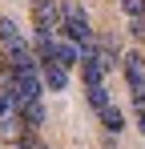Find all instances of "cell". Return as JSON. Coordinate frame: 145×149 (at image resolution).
I'll use <instances>...</instances> for the list:
<instances>
[{
	"instance_id": "277c9868",
	"label": "cell",
	"mask_w": 145,
	"mask_h": 149,
	"mask_svg": "<svg viewBox=\"0 0 145 149\" xmlns=\"http://www.w3.org/2000/svg\"><path fill=\"white\" fill-rule=\"evenodd\" d=\"M40 85H48V89H65V85H69V73H65L56 61H45V65H40Z\"/></svg>"
},
{
	"instance_id": "7a4b0ae2",
	"label": "cell",
	"mask_w": 145,
	"mask_h": 149,
	"mask_svg": "<svg viewBox=\"0 0 145 149\" xmlns=\"http://www.w3.org/2000/svg\"><path fill=\"white\" fill-rule=\"evenodd\" d=\"M121 65H125V81L133 89V105L145 109V56L141 52H129V56H121Z\"/></svg>"
},
{
	"instance_id": "9a60e30c",
	"label": "cell",
	"mask_w": 145,
	"mask_h": 149,
	"mask_svg": "<svg viewBox=\"0 0 145 149\" xmlns=\"http://www.w3.org/2000/svg\"><path fill=\"white\" fill-rule=\"evenodd\" d=\"M137 129L145 133V109H137Z\"/></svg>"
},
{
	"instance_id": "9c48e42d",
	"label": "cell",
	"mask_w": 145,
	"mask_h": 149,
	"mask_svg": "<svg viewBox=\"0 0 145 149\" xmlns=\"http://www.w3.org/2000/svg\"><path fill=\"white\" fill-rule=\"evenodd\" d=\"M101 125H105L109 133H121V129H125V117H121V109H113V105H109V109L101 113Z\"/></svg>"
},
{
	"instance_id": "8fae6325",
	"label": "cell",
	"mask_w": 145,
	"mask_h": 149,
	"mask_svg": "<svg viewBox=\"0 0 145 149\" xmlns=\"http://www.w3.org/2000/svg\"><path fill=\"white\" fill-rule=\"evenodd\" d=\"M89 105H93L97 113L109 109V93H105V85H93V89H89Z\"/></svg>"
},
{
	"instance_id": "7c38bea8",
	"label": "cell",
	"mask_w": 145,
	"mask_h": 149,
	"mask_svg": "<svg viewBox=\"0 0 145 149\" xmlns=\"http://www.w3.org/2000/svg\"><path fill=\"white\" fill-rule=\"evenodd\" d=\"M121 8H125L133 20H141V16H145V0H121Z\"/></svg>"
},
{
	"instance_id": "5b68a950",
	"label": "cell",
	"mask_w": 145,
	"mask_h": 149,
	"mask_svg": "<svg viewBox=\"0 0 145 149\" xmlns=\"http://www.w3.org/2000/svg\"><path fill=\"white\" fill-rule=\"evenodd\" d=\"M16 117H20V125H24V129H36V125L45 121V105H40V101H32V105H20V109H16Z\"/></svg>"
},
{
	"instance_id": "2e32d148",
	"label": "cell",
	"mask_w": 145,
	"mask_h": 149,
	"mask_svg": "<svg viewBox=\"0 0 145 149\" xmlns=\"http://www.w3.org/2000/svg\"><path fill=\"white\" fill-rule=\"evenodd\" d=\"M12 149H32V141H20V145H12Z\"/></svg>"
},
{
	"instance_id": "30bf717a",
	"label": "cell",
	"mask_w": 145,
	"mask_h": 149,
	"mask_svg": "<svg viewBox=\"0 0 145 149\" xmlns=\"http://www.w3.org/2000/svg\"><path fill=\"white\" fill-rule=\"evenodd\" d=\"M0 133H4V141H16V145H20V133H24L20 117H4V125H0Z\"/></svg>"
},
{
	"instance_id": "ac0fdd59",
	"label": "cell",
	"mask_w": 145,
	"mask_h": 149,
	"mask_svg": "<svg viewBox=\"0 0 145 149\" xmlns=\"http://www.w3.org/2000/svg\"><path fill=\"white\" fill-rule=\"evenodd\" d=\"M32 4H36V0H32Z\"/></svg>"
},
{
	"instance_id": "ba28073f",
	"label": "cell",
	"mask_w": 145,
	"mask_h": 149,
	"mask_svg": "<svg viewBox=\"0 0 145 149\" xmlns=\"http://www.w3.org/2000/svg\"><path fill=\"white\" fill-rule=\"evenodd\" d=\"M81 77H85V81H89V89H93V85H101V77H105V69L97 65L93 56H85V61H81Z\"/></svg>"
},
{
	"instance_id": "6da1fadb",
	"label": "cell",
	"mask_w": 145,
	"mask_h": 149,
	"mask_svg": "<svg viewBox=\"0 0 145 149\" xmlns=\"http://www.w3.org/2000/svg\"><path fill=\"white\" fill-rule=\"evenodd\" d=\"M61 28H65L69 45H77V49H89V45H93V28H89L85 12H81L77 4H65V8H61Z\"/></svg>"
},
{
	"instance_id": "52a82bcc",
	"label": "cell",
	"mask_w": 145,
	"mask_h": 149,
	"mask_svg": "<svg viewBox=\"0 0 145 149\" xmlns=\"http://www.w3.org/2000/svg\"><path fill=\"white\" fill-rule=\"evenodd\" d=\"M0 45H4V49L20 45V32H16V20H8V16H0Z\"/></svg>"
},
{
	"instance_id": "3957f363",
	"label": "cell",
	"mask_w": 145,
	"mask_h": 149,
	"mask_svg": "<svg viewBox=\"0 0 145 149\" xmlns=\"http://www.w3.org/2000/svg\"><path fill=\"white\" fill-rule=\"evenodd\" d=\"M32 24H36V32H48V36H52V28L61 24V4L36 0V4H32Z\"/></svg>"
},
{
	"instance_id": "4fadbf2b",
	"label": "cell",
	"mask_w": 145,
	"mask_h": 149,
	"mask_svg": "<svg viewBox=\"0 0 145 149\" xmlns=\"http://www.w3.org/2000/svg\"><path fill=\"white\" fill-rule=\"evenodd\" d=\"M12 113V97H8V89H0V117H8Z\"/></svg>"
},
{
	"instance_id": "5bb4252c",
	"label": "cell",
	"mask_w": 145,
	"mask_h": 149,
	"mask_svg": "<svg viewBox=\"0 0 145 149\" xmlns=\"http://www.w3.org/2000/svg\"><path fill=\"white\" fill-rule=\"evenodd\" d=\"M133 36H137V40H145V20H133Z\"/></svg>"
},
{
	"instance_id": "e0dca14e",
	"label": "cell",
	"mask_w": 145,
	"mask_h": 149,
	"mask_svg": "<svg viewBox=\"0 0 145 149\" xmlns=\"http://www.w3.org/2000/svg\"><path fill=\"white\" fill-rule=\"evenodd\" d=\"M32 149H45V145H32Z\"/></svg>"
},
{
	"instance_id": "8992f818",
	"label": "cell",
	"mask_w": 145,
	"mask_h": 149,
	"mask_svg": "<svg viewBox=\"0 0 145 149\" xmlns=\"http://www.w3.org/2000/svg\"><path fill=\"white\" fill-rule=\"evenodd\" d=\"M52 61H56V65H61V69L69 73V65H77V61H81V49L65 40V45H56V52H52Z\"/></svg>"
}]
</instances>
